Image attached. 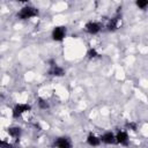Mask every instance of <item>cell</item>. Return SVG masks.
I'll return each mask as SVG.
<instances>
[{"mask_svg":"<svg viewBox=\"0 0 148 148\" xmlns=\"http://www.w3.org/2000/svg\"><path fill=\"white\" fill-rule=\"evenodd\" d=\"M87 141H88V143H89L90 146H98L99 142H101V139H98V138L95 136L94 134H89Z\"/></svg>","mask_w":148,"mask_h":148,"instance_id":"obj_10","label":"cell"},{"mask_svg":"<svg viewBox=\"0 0 148 148\" xmlns=\"http://www.w3.org/2000/svg\"><path fill=\"white\" fill-rule=\"evenodd\" d=\"M119 24H120V18L119 17H113L108 23V29L110 31H114V30H117L119 28Z\"/></svg>","mask_w":148,"mask_h":148,"instance_id":"obj_5","label":"cell"},{"mask_svg":"<svg viewBox=\"0 0 148 148\" xmlns=\"http://www.w3.org/2000/svg\"><path fill=\"white\" fill-rule=\"evenodd\" d=\"M87 56H88V58H96V57L98 56V53H97V51H96L95 49H90V50L88 51Z\"/></svg>","mask_w":148,"mask_h":148,"instance_id":"obj_13","label":"cell"},{"mask_svg":"<svg viewBox=\"0 0 148 148\" xmlns=\"http://www.w3.org/2000/svg\"><path fill=\"white\" fill-rule=\"evenodd\" d=\"M8 134L16 139L21 135V130L18 127H10V128H8Z\"/></svg>","mask_w":148,"mask_h":148,"instance_id":"obj_11","label":"cell"},{"mask_svg":"<svg viewBox=\"0 0 148 148\" xmlns=\"http://www.w3.org/2000/svg\"><path fill=\"white\" fill-rule=\"evenodd\" d=\"M101 140H102L103 142H105V143H112V142L114 141V135H113V133H111V132H106V133H104V134L102 135Z\"/></svg>","mask_w":148,"mask_h":148,"instance_id":"obj_9","label":"cell"},{"mask_svg":"<svg viewBox=\"0 0 148 148\" xmlns=\"http://www.w3.org/2000/svg\"><path fill=\"white\" fill-rule=\"evenodd\" d=\"M148 5V0H136V6L141 9H145Z\"/></svg>","mask_w":148,"mask_h":148,"instance_id":"obj_12","label":"cell"},{"mask_svg":"<svg viewBox=\"0 0 148 148\" xmlns=\"http://www.w3.org/2000/svg\"><path fill=\"white\" fill-rule=\"evenodd\" d=\"M17 1H21V2H25V1H28V0H17Z\"/></svg>","mask_w":148,"mask_h":148,"instance_id":"obj_17","label":"cell"},{"mask_svg":"<svg viewBox=\"0 0 148 148\" xmlns=\"http://www.w3.org/2000/svg\"><path fill=\"white\" fill-rule=\"evenodd\" d=\"M99 30H101V25H99V23H97V22H88V23L86 24V31H87L88 34L95 35V34H97Z\"/></svg>","mask_w":148,"mask_h":148,"instance_id":"obj_4","label":"cell"},{"mask_svg":"<svg viewBox=\"0 0 148 148\" xmlns=\"http://www.w3.org/2000/svg\"><path fill=\"white\" fill-rule=\"evenodd\" d=\"M6 145H7V143H5V142H2V141L0 140V146H6Z\"/></svg>","mask_w":148,"mask_h":148,"instance_id":"obj_16","label":"cell"},{"mask_svg":"<svg viewBox=\"0 0 148 148\" xmlns=\"http://www.w3.org/2000/svg\"><path fill=\"white\" fill-rule=\"evenodd\" d=\"M38 14V10L34 7H30V6H27V7H23L21 9V12L17 14V16L21 18V20H27V18H30V17H34Z\"/></svg>","mask_w":148,"mask_h":148,"instance_id":"obj_1","label":"cell"},{"mask_svg":"<svg viewBox=\"0 0 148 148\" xmlns=\"http://www.w3.org/2000/svg\"><path fill=\"white\" fill-rule=\"evenodd\" d=\"M127 127H128V128H132L133 131L136 130V125H135L134 123H130V124H127Z\"/></svg>","mask_w":148,"mask_h":148,"instance_id":"obj_15","label":"cell"},{"mask_svg":"<svg viewBox=\"0 0 148 148\" xmlns=\"http://www.w3.org/2000/svg\"><path fill=\"white\" fill-rule=\"evenodd\" d=\"M54 145L57 146V147H60V148H69L72 145H71V142H69V140L67 139V138H59L56 142H54Z\"/></svg>","mask_w":148,"mask_h":148,"instance_id":"obj_6","label":"cell"},{"mask_svg":"<svg viewBox=\"0 0 148 148\" xmlns=\"http://www.w3.org/2000/svg\"><path fill=\"white\" fill-rule=\"evenodd\" d=\"M49 73L51 75H53V76H62L65 74V71H64V68H61V67H59L57 65H53Z\"/></svg>","mask_w":148,"mask_h":148,"instance_id":"obj_7","label":"cell"},{"mask_svg":"<svg viewBox=\"0 0 148 148\" xmlns=\"http://www.w3.org/2000/svg\"><path fill=\"white\" fill-rule=\"evenodd\" d=\"M114 139H116L117 142H119V143H126V141H127V139H128V135H127L126 132L120 131V132L114 136Z\"/></svg>","mask_w":148,"mask_h":148,"instance_id":"obj_8","label":"cell"},{"mask_svg":"<svg viewBox=\"0 0 148 148\" xmlns=\"http://www.w3.org/2000/svg\"><path fill=\"white\" fill-rule=\"evenodd\" d=\"M38 104H39V106H40L42 109H47V108H49V104H47V102H45L44 99H39Z\"/></svg>","mask_w":148,"mask_h":148,"instance_id":"obj_14","label":"cell"},{"mask_svg":"<svg viewBox=\"0 0 148 148\" xmlns=\"http://www.w3.org/2000/svg\"><path fill=\"white\" fill-rule=\"evenodd\" d=\"M66 36V28L65 27H56L52 31V38L57 42H60Z\"/></svg>","mask_w":148,"mask_h":148,"instance_id":"obj_2","label":"cell"},{"mask_svg":"<svg viewBox=\"0 0 148 148\" xmlns=\"http://www.w3.org/2000/svg\"><path fill=\"white\" fill-rule=\"evenodd\" d=\"M29 110H30V105H28V104H17L13 110V117L17 118V117L22 116L24 112H27Z\"/></svg>","mask_w":148,"mask_h":148,"instance_id":"obj_3","label":"cell"}]
</instances>
